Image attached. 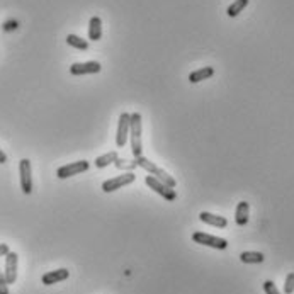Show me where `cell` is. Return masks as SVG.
<instances>
[{"mask_svg": "<svg viewBox=\"0 0 294 294\" xmlns=\"http://www.w3.org/2000/svg\"><path fill=\"white\" fill-rule=\"evenodd\" d=\"M134 162H136V165L139 167V169H143V170H146L148 174L150 175H153L155 179H158L160 182H163L165 185H169V187H172V189H175V185H177V182H175V179L172 175H169L167 174L165 170L163 169H160L158 165H155L153 162H150L148 160L146 157H138V158H134Z\"/></svg>", "mask_w": 294, "mask_h": 294, "instance_id": "1", "label": "cell"}, {"mask_svg": "<svg viewBox=\"0 0 294 294\" xmlns=\"http://www.w3.org/2000/svg\"><path fill=\"white\" fill-rule=\"evenodd\" d=\"M141 114L133 113L131 114V126H129V133H131V153L134 158L143 155V143H141Z\"/></svg>", "mask_w": 294, "mask_h": 294, "instance_id": "2", "label": "cell"}, {"mask_svg": "<svg viewBox=\"0 0 294 294\" xmlns=\"http://www.w3.org/2000/svg\"><path fill=\"white\" fill-rule=\"evenodd\" d=\"M192 240L199 245H206V247H211V249H216V250L228 249V241L225 240V238L213 236V235H208V233H203V231L192 233Z\"/></svg>", "mask_w": 294, "mask_h": 294, "instance_id": "3", "label": "cell"}, {"mask_svg": "<svg viewBox=\"0 0 294 294\" xmlns=\"http://www.w3.org/2000/svg\"><path fill=\"white\" fill-rule=\"evenodd\" d=\"M129 126H131V114L129 113H121L118 121V131H116V144L119 148L126 146L129 138Z\"/></svg>", "mask_w": 294, "mask_h": 294, "instance_id": "4", "label": "cell"}, {"mask_svg": "<svg viewBox=\"0 0 294 294\" xmlns=\"http://www.w3.org/2000/svg\"><path fill=\"white\" fill-rule=\"evenodd\" d=\"M134 180H136V175H134L133 172H126L123 175H118V177H113V179L106 180L104 184H102V190H104V192H114V190L124 187V185L133 184Z\"/></svg>", "mask_w": 294, "mask_h": 294, "instance_id": "5", "label": "cell"}, {"mask_svg": "<svg viewBox=\"0 0 294 294\" xmlns=\"http://www.w3.org/2000/svg\"><path fill=\"white\" fill-rule=\"evenodd\" d=\"M144 182H146V185L150 187L152 190H155L157 194H160L163 199L165 201H175L177 199V192H175V189H172L169 187V185H165L163 182H160L158 179H155L153 175H148L146 179H144Z\"/></svg>", "mask_w": 294, "mask_h": 294, "instance_id": "6", "label": "cell"}, {"mask_svg": "<svg viewBox=\"0 0 294 294\" xmlns=\"http://www.w3.org/2000/svg\"><path fill=\"white\" fill-rule=\"evenodd\" d=\"M88 169H90V163L87 160H78V162H72V163H68V165L60 167L57 170V175H58V179H68V177H73L77 174H83V172H87Z\"/></svg>", "mask_w": 294, "mask_h": 294, "instance_id": "7", "label": "cell"}, {"mask_svg": "<svg viewBox=\"0 0 294 294\" xmlns=\"http://www.w3.org/2000/svg\"><path fill=\"white\" fill-rule=\"evenodd\" d=\"M19 175H21V189L26 195L32 192V170H31V160L22 158L19 162Z\"/></svg>", "mask_w": 294, "mask_h": 294, "instance_id": "8", "label": "cell"}, {"mask_svg": "<svg viewBox=\"0 0 294 294\" xmlns=\"http://www.w3.org/2000/svg\"><path fill=\"white\" fill-rule=\"evenodd\" d=\"M17 262H19V257L16 252H9L6 255V270H4L7 284H14L17 281Z\"/></svg>", "mask_w": 294, "mask_h": 294, "instance_id": "9", "label": "cell"}, {"mask_svg": "<svg viewBox=\"0 0 294 294\" xmlns=\"http://www.w3.org/2000/svg\"><path fill=\"white\" fill-rule=\"evenodd\" d=\"M102 70L99 62H85V63H73L70 67V73L72 75H92V73H99Z\"/></svg>", "mask_w": 294, "mask_h": 294, "instance_id": "10", "label": "cell"}, {"mask_svg": "<svg viewBox=\"0 0 294 294\" xmlns=\"http://www.w3.org/2000/svg\"><path fill=\"white\" fill-rule=\"evenodd\" d=\"M68 269H57V270H50V272L43 274V277H41V282L44 284V286H53V284H58L65 281V279H68Z\"/></svg>", "mask_w": 294, "mask_h": 294, "instance_id": "11", "label": "cell"}, {"mask_svg": "<svg viewBox=\"0 0 294 294\" xmlns=\"http://www.w3.org/2000/svg\"><path fill=\"white\" fill-rule=\"evenodd\" d=\"M201 221L206 223V225H211V226H216V228H226L228 226V219L223 218V216H218V214H211L208 211H203L199 214Z\"/></svg>", "mask_w": 294, "mask_h": 294, "instance_id": "12", "label": "cell"}, {"mask_svg": "<svg viewBox=\"0 0 294 294\" xmlns=\"http://www.w3.org/2000/svg\"><path fill=\"white\" fill-rule=\"evenodd\" d=\"M249 211H250L249 203H245V201L238 203L236 211H235V221H236L238 226H245L247 223H249Z\"/></svg>", "mask_w": 294, "mask_h": 294, "instance_id": "13", "label": "cell"}, {"mask_svg": "<svg viewBox=\"0 0 294 294\" xmlns=\"http://www.w3.org/2000/svg\"><path fill=\"white\" fill-rule=\"evenodd\" d=\"M102 38V21L101 17L94 16L88 22V39L90 41H101Z\"/></svg>", "mask_w": 294, "mask_h": 294, "instance_id": "14", "label": "cell"}, {"mask_svg": "<svg viewBox=\"0 0 294 294\" xmlns=\"http://www.w3.org/2000/svg\"><path fill=\"white\" fill-rule=\"evenodd\" d=\"M214 75V68L213 67H204V68H199L195 72H190L189 73V82L190 83H199L203 80H208Z\"/></svg>", "mask_w": 294, "mask_h": 294, "instance_id": "15", "label": "cell"}, {"mask_svg": "<svg viewBox=\"0 0 294 294\" xmlns=\"http://www.w3.org/2000/svg\"><path fill=\"white\" fill-rule=\"evenodd\" d=\"M118 158H119L118 152H109V153H106V155H101V157L95 158V167L97 169H104V167L114 163Z\"/></svg>", "mask_w": 294, "mask_h": 294, "instance_id": "16", "label": "cell"}, {"mask_svg": "<svg viewBox=\"0 0 294 294\" xmlns=\"http://www.w3.org/2000/svg\"><path fill=\"white\" fill-rule=\"evenodd\" d=\"M264 254H260V252H243V254L240 255V260L243 264H262L264 262Z\"/></svg>", "mask_w": 294, "mask_h": 294, "instance_id": "17", "label": "cell"}, {"mask_svg": "<svg viewBox=\"0 0 294 294\" xmlns=\"http://www.w3.org/2000/svg\"><path fill=\"white\" fill-rule=\"evenodd\" d=\"M67 43L72 46V48H75V50H82V51H85L88 48V41L87 39H83L80 38V36H77V34H68L67 36Z\"/></svg>", "mask_w": 294, "mask_h": 294, "instance_id": "18", "label": "cell"}, {"mask_svg": "<svg viewBox=\"0 0 294 294\" xmlns=\"http://www.w3.org/2000/svg\"><path fill=\"white\" fill-rule=\"evenodd\" d=\"M249 6V0H235V2L231 4L230 7H228V11H226V14L230 17H236L238 14H240L243 9Z\"/></svg>", "mask_w": 294, "mask_h": 294, "instance_id": "19", "label": "cell"}, {"mask_svg": "<svg viewBox=\"0 0 294 294\" xmlns=\"http://www.w3.org/2000/svg\"><path fill=\"white\" fill-rule=\"evenodd\" d=\"M284 292L292 294L294 292V272H289L286 277V282H284Z\"/></svg>", "mask_w": 294, "mask_h": 294, "instance_id": "20", "label": "cell"}, {"mask_svg": "<svg viewBox=\"0 0 294 294\" xmlns=\"http://www.w3.org/2000/svg\"><path fill=\"white\" fill-rule=\"evenodd\" d=\"M116 167H119V169H131V167H138L136 162H128V160H121V158H118V160L114 162Z\"/></svg>", "mask_w": 294, "mask_h": 294, "instance_id": "21", "label": "cell"}, {"mask_svg": "<svg viewBox=\"0 0 294 294\" xmlns=\"http://www.w3.org/2000/svg\"><path fill=\"white\" fill-rule=\"evenodd\" d=\"M264 291H265V294H281L272 281H265L264 282Z\"/></svg>", "mask_w": 294, "mask_h": 294, "instance_id": "22", "label": "cell"}, {"mask_svg": "<svg viewBox=\"0 0 294 294\" xmlns=\"http://www.w3.org/2000/svg\"><path fill=\"white\" fill-rule=\"evenodd\" d=\"M0 294H9V284L6 281V275L0 270Z\"/></svg>", "mask_w": 294, "mask_h": 294, "instance_id": "23", "label": "cell"}, {"mask_svg": "<svg viewBox=\"0 0 294 294\" xmlns=\"http://www.w3.org/2000/svg\"><path fill=\"white\" fill-rule=\"evenodd\" d=\"M16 27H17L16 21H11V22H6V24H4V29L6 31H12V29H16Z\"/></svg>", "mask_w": 294, "mask_h": 294, "instance_id": "24", "label": "cell"}, {"mask_svg": "<svg viewBox=\"0 0 294 294\" xmlns=\"http://www.w3.org/2000/svg\"><path fill=\"white\" fill-rule=\"evenodd\" d=\"M9 245L7 243H0V257H6L9 254Z\"/></svg>", "mask_w": 294, "mask_h": 294, "instance_id": "25", "label": "cell"}, {"mask_svg": "<svg viewBox=\"0 0 294 294\" xmlns=\"http://www.w3.org/2000/svg\"><path fill=\"white\" fill-rule=\"evenodd\" d=\"M6 162H7V155L2 150H0V163H6Z\"/></svg>", "mask_w": 294, "mask_h": 294, "instance_id": "26", "label": "cell"}]
</instances>
